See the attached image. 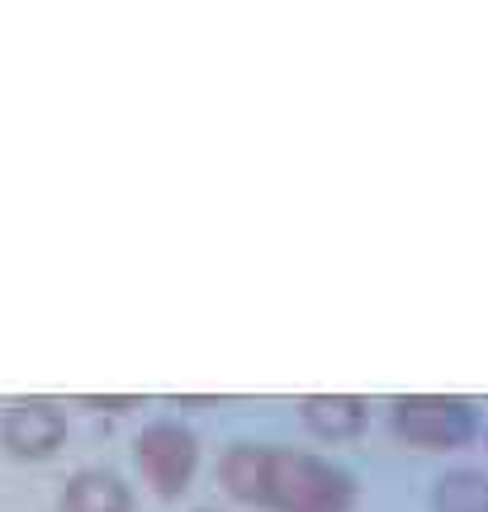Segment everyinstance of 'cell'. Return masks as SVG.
I'll use <instances>...</instances> for the list:
<instances>
[{"mask_svg": "<svg viewBox=\"0 0 488 512\" xmlns=\"http://www.w3.org/2000/svg\"><path fill=\"white\" fill-rule=\"evenodd\" d=\"M199 512H209V508H199Z\"/></svg>", "mask_w": 488, "mask_h": 512, "instance_id": "9c48e42d", "label": "cell"}, {"mask_svg": "<svg viewBox=\"0 0 488 512\" xmlns=\"http://www.w3.org/2000/svg\"><path fill=\"white\" fill-rule=\"evenodd\" d=\"M432 512H488L484 470H446L432 484Z\"/></svg>", "mask_w": 488, "mask_h": 512, "instance_id": "52a82bcc", "label": "cell"}, {"mask_svg": "<svg viewBox=\"0 0 488 512\" xmlns=\"http://www.w3.org/2000/svg\"><path fill=\"white\" fill-rule=\"evenodd\" d=\"M218 484L261 512H356L361 484L337 460L275 441H233L218 456Z\"/></svg>", "mask_w": 488, "mask_h": 512, "instance_id": "6da1fadb", "label": "cell"}, {"mask_svg": "<svg viewBox=\"0 0 488 512\" xmlns=\"http://www.w3.org/2000/svg\"><path fill=\"white\" fill-rule=\"evenodd\" d=\"M81 408H91V413H133V408H143L138 394H81Z\"/></svg>", "mask_w": 488, "mask_h": 512, "instance_id": "ba28073f", "label": "cell"}, {"mask_svg": "<svg viewBox=\"0 0 488 512\" xmlns=\"http://www.w3.org/2000/svg\"><path fill=\"white\" fill-rule=\"evenodd\" d=\"M133 465L143 484L157 498H181L195 484L199 470V437L176 418L147 422L143 432L133 437Z\"/></svg>", "mask_w": 488, "mask_h": 512, "instance_id": "3957f363", "label": "cell"}, {"mask_svg": "<svg viewBox=\"0 0 488 512\" xmlns=\"http://www.w3.org/2000/svg\"><path fill=\"white\" fill-rule=\"evenodd\" d=\"M299 422L318 441H356L370 427V399H361V394H304Z\"/></svg>", "mask_w": 488, "mask_h": 512, "instance_id": "5b68a950", "label": "cell"}, {"mask_svg": "<svg viewBox=\"0 0 488 512\" xmlns=\"http://www.w3.org/2000/svg\"><path fill=\"white\" fill-rule=\"evenodd\" d=\"M57 512H133V489L114 470H76L57 494Z\"/></svg>", "mask_w": 488, "mask_h": 512, "instance_id": "8992f818", "label": "cell"}, {"mask_svg": "<svg viewBox=\"0 0 488 512\" xmlns=\"http://www.w3.org/2000/svg\"><path fill=\"white\" fill-rule=\"evenodd\" d=\"M389 427L413 451H460L479 437V408L460 394H403L389 403Z\"/></svg>", "mask_w": 488, "mask_h": 512, "instance_id": "7a4b0ae2", "label": "cell"}, {"mask_svg": "<svg viewBox=\"0 0 488 512\" xmlns=\"http://www.w3.org/2000/svg\"><path fill=\"white\" fill-rule=\"evenodd\" d=\"M0 446L10 460H53L67 446V413L53 399H15L0 413Z\"/></svg>", "mask_w": 488, "mask_h": 512, "instance_id": "277c9868", "label": "cell"}]
</instances>
